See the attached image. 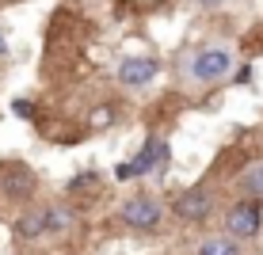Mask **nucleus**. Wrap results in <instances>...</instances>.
Instances as JSON below:
<instances>
[{
	"label": "nucleus",
	"mask_w": 263,
	"mask_h": 255,
	"mask_svg": "<svg viewBox=\"0 0 263 255\" xmlns=\"http://www.w3.org/2000/svg\"><path fill=\"white\" fill-rule=\"evenodd\" d=\"M122 221L130 225V229H157L160 225V213H164V209H160V202L153 194H134V198H126L122 202Z\"/></svg>",
	"instance_id": "1"
},
{
	"label": "nucleus",
	"mask_w": 263,
	"mask_h": 255,
	"mask_svg": "<svg viewBox=\"0 0 263 255\" xmlns=\"http://www.w3.org/2000/svg\"><path fill=\"white\" fill-rule=\"evenodd\" d=\"M259 221H263V213L256 202H237L225 213V229H229L233 240H252L259 232Z\"/></svg>",
	"instance_id": "2"
},
{
	"label": "nucleus",
	"mask_w": 263,
	"mask_h": 255,
	"mask_svg": "<svg viewBox=\"0 0 263 255\" xmlns=\"http://www.w3.org/2000/svg\"><path fill=\"white\" fill-rule=\"evenodd\" d=\"M229 69H233L229 50H217V46H214V50H202V53L191 61V76L202 80V84H214V80H221Z\"/></svg>",
	"instance_id": "3"
},
{
	"label": "nucleus",
	"mask_w": 263,
	"mask_h": 255,
	"mask_svg": "<svg viewBox=\"0 0 263 255\" xmlns=\"http://www.w3.org/2000/svg\"><path fill=\"white\" fill-rule=\"evenodd\" d=\"M0 190H4V198H27L34 190V171L27 168V164H4L0 168Z\"/></svg>",
	"instance_id": "4"
},
{
	"label": "nucleus",
	"mask_w": 263,
	"mask_h": 255,
	"mask_svg": "<svg viewBox=\"0 0 263 255\" xmlns=\"http://www.w3.org/2000/svg\"><path fill=\"white\" fill-rule=\"evenodd\" d=\"M164 156H168L164 141H160V138H149V141H145V149H141V152H138V156H134L130 164H122V168L115 171V175H119V179H134V175H145V171H149L153 164H157V160H164Z\"/></svg>",
	"instance_id": "5"
},
{
	"label": "nucleus",
	"mask_w": 263,
	"mask_h": 255,
	"mask_svg": "<svg viewBox=\"0 0 263 255\" xmlns=\"http://www.w3.org/2000/svg\"><path fill=\"white\" fill-rule=\"evenodd\" d=\"M153 76H157V61L153 57H126V61H119V80L126 88H145Z\"/></svg>",
	"instance_id": "6"
},
{
	"label": "nucleus",
	"mask_w": 263,
	"mask_h": 255,
	"mask_svg": "<svg viewBox=\"0 0 263 255\" xmlns=\"http://www.w3.org/2000/svg\"><path fill=\"white\" fill-rule=\"evenodd\" d=\"M210 206H214V198H210V190H202V187H195V190H187V194L176 198V213L183 217V221H202V217H210Z\"/></svg>",
	"instance_id": "7"
},
{
	"label": "nucleus",
	"mask_w": 263,
	"mask_h": 255,
	"mask_svg": "<svg viewBox=\"0 0 263 255\" xmlns=\"http://www.w3.org/2000/svg\"><path fill=\"white\" fill-rule=\"evenodd\" d=\"M50 229V209H31V213H23L20 221H15V232L27 236V240H34V236H42Z\"/></svg>",
	"instance_id": "8"
},
{
	"label": "nucleus",
	"mask_w": 263,
	"mask_h": 255,
	"mask_svg": "<svg viewBox=\"0 0 263 255\" xmlns=\"http://www.w3.org/2000/svg\"><path fill=\"white\" fill-rule=\"evenodd\" d=\"M198 255H240L233 236H210V240L198 244Z\"/></svg>",
	"instance_id": "9"
},
{
	"label": "nucleus",
	"mask_w": 263,
	"mask_h": 255,
	"mask_svg": "<svg viewBox=\"0 0 263 255\" xmlns=\"http://www.w3.org/2000/svg\"><path fill=\"white\" fill-rule=\"evenodd\" d=\"M240 187L248 190V194L263 198V160H256V164H248V168H244V175H240Z\"/></svg>",
	"instance_id": "10"
},
{
	"label": "nucleus",
	"mask_w": 263,
	"mask_h": 255,
	"mask_svg": "<svg viewBox=\"0 0 263 255\" xmlns=\"http://www.w3.org/2000/svg\"><path fill=\"white\" fill-rule=\"evenodd\" d=\"M111 118H115V111L107 103H99L92 114H88V130H103V126H111Z\"/></svg>",
	"instance_id": "11"
},
{
	"label": "nucleus",
	"mask_w": 263,
	"mask_h": 255,
	"mask_svg": "<svg viewBox=\"0 0 263 255\" xmlns=\"http://www.w3.org/2000/svg\"><path fill=\"white\" fill-rule=\"evenodd\" d=\"M65 225H69V213H65V209H50V229L58 232V229H65Z\"/></svg>",
	"instance_id": "12"
},
{
	"label": "nucleus",
	"mask_w": 263,
	"mask_h": 255,
	"mask_svg": "<svg viewBox=\"0 0 263 255\" xmlns=\"http://www.w3.org/2000/svg\"><path fill=\"white\" fill-rule=\"evenodd\" d=\"M15 114L20 118H34V107L27 103V99H15Z\"/></svg>",
	"instance_id": "13"
},
{
	"label": "nucleus",
	"mask_w": 263,
	"mask_h": 255,
	"mask_svg": "<svg viewBox=\"0 0 263 255\" xmlns=\"http://www.w3.org/2000/svg\"><path fill=\"white\" fill-rule=\"evenodd\" d=\"M202 8H217V4H225V0H198Z\"/></svg>",
	"instance_id": "14"
},
{
	"label": "nucleus",
	"mask_w": 263,
	"mask_h": 255,
	"mask_svg": "<svg viewBox=\"0 0 263 255\" xmlns=\"http://www.w3.org/2000/svg\"><path fill=\"white\" fill-rule=\"evenodd\" d=\"M0 53H8V34L0 31Z\"/></svg>",
	"instance_id": "15"
}]
</instances>
